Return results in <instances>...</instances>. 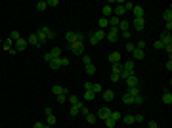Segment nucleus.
<instances>
[{
	"instance_id": "1",
	"label": "nucleus",
	"mask_w": 172,
	"mask_h": 128,
	"mask_svg": "<svg viewBox=\"0 0 172 128\" xmlns=\"http://www.w3.org/2000/svg\"><path fill=\"white\" fill-rule=\"evenodd\" d=\"M36 38H38V44H44L46 40H52V38H55V33L52 31L50 27H40L38 31H36Z\"/></svg>"
},
{
	"instance_id": "2",
	"label": "nucleus",
	"mask_w": 172,
	"mask_h": 128,
	"mask_svg": "<svg viewBox=\"0 0 172 128\" xmlns=\"http://www.w3.org/2000/svg\"><path fill=\"white\" fill-rule=\"evenodd\" d=\"M69 50L73 52L75 55H82L84 54V42H73V44H69Z\"/></svg>"
},
{
	"instance_id": "3",
	"label": "nucleus",
	"mask_w": 172,
	"mask_h": 128,
	"mask_svg": "<svg viewBox=\"0 0 172 128\" xmlns=\"http://www.w3.org/2000/svg\"><path fill=\"white\" fill-rule=\"evenodd\" d=\"M105 38H107L109 42H117L119 40V29L117 27H109V33L105 35Z\"/></svg>"
},
{
	"instance_id": "4",
	"label": "nucleus",
	"mask_w": 172,
	"mask_h": 128,
	"mask_svg": "<svg viewBox=\"0 0 172 128\" xmlns=\"http://www.w3.org/2000/svg\"><path fill=\"white\" fill-rule=\"evenodd\" d=\"M109 115H111V109L109 107H101V109H98V119H101V120H105V119H109Z\"/></svg>"
},
{
	"instance_id": "5",
	"label": "nucleus",
	"mask_w": 172,
	"mask_h": 128,
	"mask_svg": "<svg viewBox=\"0 0 172 128\" xmlns=\"http://www.w3.org/2000/svg\"><path fill=\"white\" fill-rule=\"evenodd\" d=\"M27 46H29V42L25 40V38H19V40H15V48H14V50L15 52H23Z\"/></svg>"
},
{
	"instance_id": "6",
	"label": "nucleus",
	"mask_w": 172,
	"mask_h": 128,
	"mask_svg": "<svg viewBox=\"0 0 172 128\" xmlns=\"http://www.w3.org/2000/svg\"><path fill=\"white\" fill-rule=\"evenodd\" d=\"M132 12H134V17H136V19H144V15H145L144 8H141V6H136V4H134Z\"/></svg>"
},
{
	"instance_id": "7",
	"label": "nucleus",
	"mask_w": 172,
	"mask_h": 128,
	"mask_svg": "<svg viewBox=\"0 0 172 128\" xmlns=\"http://www.w3.org/2000/svg\"><path fill=\"white\" fill-rule=\"evenodd\" d=\"M159 40L163 42L164 46H166V44H172V35H170V33H168V31H164L163 35H161V38H159Z\"/></svg>"
},
{
	"instance_id": "8",
	"label": "nucleus",
	"mask_w": 172,
	"mask_h": 128,
	"mask_svg": "<svg viewBox=\"0 0 172 128\" xmlns=\"http://www.w3.org/2000/svg\"><path fill=\"white\" fill-rule=\"evenodd\" d=\"M109 63L113 65V63H121V52H113V54H109Z\"/></svg>"
},
{
	"instance_id": "9",
	"label": "nucleus",
	"mask_w": 172,
	"mask_h": 128,
	"mask_svg": "<svg viewBox=\"0 0 172 128\" xmlns=\"http://www.w3.org/2000/svg\"><path fill=\"white\" fill-rule=\"evenodd\" d=\"M52 92H54L55 96H67L69 94L67 88H63V86H52Z\"/></svg>"
},
{
	"instance_id": "10",
	"label": "nucleus",
	"mask_w": 172,
	"mask_h": 128,
	"mask_svg": "<svg viewBox=\"0 0 172 128\" xmlns=\"http://www.w3.org/2000/svg\"><path fill=\"white\" fill-rule=\"evenodd\" d=\"M101 96H103V100L109 103V101H113V98H115V92H113V90H103V92H101Z\"/></svg>"
},
{
	"instance_id": "11",
	"label": "nucleus",
	"mask_w": 172,
	"mask_h": 128,
	"mask_svg": "<svg viewBox=\"0 0 172 128\" xmlns=\"http://www.w3.org/2000/svg\"><path fill=\"white\" fill-rule=\"evenodd\" d=\"M132 27L136 29V31H144V27H145V21H144V19H134V23H132Z\"/></svg>"
},
{
	"instance_id": "12",
	"label": "nucleus",
	"mask_w": 172,
	"mask_h": 128,
	"mask_svg": "<svg viewBox=\"0 0 172 128\" xmlns=\"http://www.w3.org/2000/svg\"><path fill=\"white\" fill-rule=\"evenodd\" d=\"M134 67H136L134 60H128V61H124V65H122V69H124V71H130V73H134Z\"/></svg>"
},
{
	"instance_id": "13",
	"label": "nucleus",
	"mask_w": 172,
	"mask_h": 128,
	"mask_svg": "<svg viewBox=\"0 0 172 128\" xmlns=\"http://www.w3.org/2000/svg\"><path fill=\"white\" fill-rule=\"evenodd\" d=\"M65 40H67L69 44H73V42H77V33H73V31L65 33Z\"/></svg>"
},
{
	"instance_id": "14",
	"label": "nucleus",
	"mask_w": 172,
	"mask_h": 128,
	"mask_svg": "<svg viewBox=\"0 0 172 128\" xmlns=\"http://www.w3.org/2000/svg\"><path fill=\"white\" fill-rule=\"evenodd\" d=\"M163 103L164 105H170L172 103V94L168 90H164V94H163Z\"/></svg>"
},
{
	"instance_id": "15",
	"label": "nucleus",
	"mask_w": 172,
	"mask_h": 128,
	"mask_svg": "<svg viewBox=\"0 0 172 128\" xmlns=\"http://www.w3.org/2000/svg\"><path fill=\"white\" fill-rule=\"evenodd\" d=\"M132 55H134V60H144V57H145V52H144V50H138V48H134Z\"/></svg>"
},
{
	"instance_id": "16",
	"label": "nucleus",
	"mask_w": 172,
	"mask_h": 128,
	"mask_svg": "<svg viewBox=\"0 0 172 128\" xmlns=\"http://www.w3.org/2000/svg\"><path fill=\"white\" fill-rule=\"evenodd\" d=\"M92 37H94L96 40L100 42L101 38H105V31H101V29H98V31H94V33H92Z\"/></svg>"
},
{
	"instance_id": "17",
	"label": "nucleus",
	"mask_w": 172,
	"mask_h": 128,
	"mask_svg": "<svg viewBox=\"0 0 172 128\" xmlns=\"http://www.w3.org/2000/svg\"><path fill=\"white\" fill-rule=\"evenodd\" d=\"M126 84H128V88H134V86H138V77H136V75H132L130 78H126Z\"/></svg>"
},
{
	"instance_id": "18",
	"label": "nucleus",
	"mask_w": 172,
	"mask_h": 128,
	"mask_svg": "<svg viewBox=\"0 0 172 128\" xmlns=\"http://www.w3.org/2000/svg\"><path fill=\"white\" fill-rule=\"evenodd\" d=\"M124 12H126V10H124V6H117V8L113 10V14H115V17H121V15H124Z\"/></svg>"
},
{
	"instance_id": "19",
	"label": "nucleus",
	"mask_w": 172,
	"mask_h": 128,
	"mask_svg": "<svg viewBox=\"0 0 172 128\" xmlns=\"http://www.w3.org/2000/svg\"><path fill=\"white\" fill-rule=\"evenodd\" d=\"M98 27H100L101 31H105V29L109 27V21H107V17H101L100 21H98Z\"/></svg>"
},
{
	"instance_id": "20",
	"label": "nucleus",
	"mask_w": 172,
	"mask_h": 128,
	"mask_svg": "<svg viewBox=\"0 0 172 128\" xmlns=\"http://www.w3.org/2000/svg\"><path fill=\"white\" fill-rule=\"evenodd\" d=\"M107 21H109V27H119L121 19H119V17H115V15H111V17H109Z\"/></svg>"
},
{
	"instance_id": "21",
	"label": "nucleus",
	"mask_w": 172,
	"mask_h": 128,
	"mask_svg": "<svg viewBox=\"0 0 172 128\" xmlns=\"http://www.w3.org/2000/svg\"><path fill=\"white\" fill-rule=\"evenodd\" d=\"M101 12H103V17H111V15H113V8H111V6H103V10H101Z\"/></svg>"
},
{
	"instance_id": "22",
	"label": "nucleus",
	"mask_w": 172,
	"mask_h": 128,
	"mask_svg": "<svg viewBox=\"0 0 172 128\" xmlns=\"http://www.w3.org/2000/svg\"><path fill=\"white\" fill-rule=\"evenodd\" d=\"M132 75H136V73H130V71H124V69H122L121 73H119V77H121V80H126V78H130Z\"/></svg>"
},
{
	"instance_id": "23",
	"label": "nucleus",
	"mask_w": 172,
	"mask_h": 128,
	"mask_svg": "<svg viewBox=\"0 0 172 128\" xmlns=\"http://www.w3.org/2000/svg\"><path fill=\"white\" fill-rule=\"evenodd\" d=\"M55 124V117H54V113L52 115H46V126H54Z\"/></svg>"
},
{
	"instance_id": "24",
	"label": "nucleus",
	"mask_w": 172,
	"mask_h": 128,
	"mask_svg": "<svg viewBox=\"0 0 172 128\" xmlns=\"http://www.w3.org/2000/svg\"><path fill=\"white\" fill-rule=\"evenodd\" d=\"M82 98H84V101H92L96 98V94L92 90H88V92H84V96H82Z\"/></svg>"
},
{
	"instance_id": "25",
	"label": "nucleus",
	"mask_w": 172,
	"mask_h": 128,
	"mask_svg": "<svg viewBox=\"0 0 172 128\" xmlns=\"http://www.w3.org/2000/svg\"><path fill=\"white\" fill-rule=\"evenodd\" d=\"M163 17H164V21H166V23H170V21H172V10H170V8H168V10H164Z\"/></svg>"
},
{
	"instance_id": "26",
	"label": "nucleus",
	"mask_w": 172,
	"mask_h": 128,
	"mask_svg": "<svg viewBox=\"0 0 172 128\" xmlns=\"http://www.w3.org/2000/svg\"><path fill=\"white\" fill-rule=\"evenodd\" d=\"M126 94H128V96H132V98H136V96H140V90H138V86H134V88H128Z\"/></svg>"
},
{
	"instance_id": "27",
	"label": "nucleus",
	"mask_w": 172,
	"mask_h": 128,
	"mask_svg": "<svg viewBox=\"0 0 172 128\" xmlns=\"http://www.w3.org/2000/svg\"><path fill=\"white\" fill-rule=\"evenodd\" d=\"M27 42H29L31 46H40V44H38V38H36V35H31V37L27 38Z\"/></svg>"
},
{
	"instance_id": "28",
	"label": "nucleus",
	"mask_w": 172,
	"mask_h": 128,
	"mask_svg": "<svg viewBox=\"0 0 172 128\" xmlns=\"http://www.w3.org/2000/svg\"><path fill=\"white\" fill-rule=\"evenodd\" d=\"M122 103H126V105H132V103H134V98L128 96V94H124V96H122Z\"/></svg>"
},
{
	"instance_id": "29",
	"label": "nucleus",
	"mask_w": 172,
	"mask_h": 128,
	"mask_svg": "<svg viewBox=\"0 0 172 128\" xmlns=\"http://www.w3.org/2000/svg\"><path fill=\"white\" fill-rule=\"evenodd\" d=\"M46 8H48V4H46L44 0H40V2H36V10H38V12H44Z\"/></svg>"
},
{
	"instance_id": "30",
	"label": "nucleus",
	"mask_w": 172,
	"mask_h": 128,
	"mask_svg": "<svg viewBox=\"0 0 172 128\" xmlns=\"http://www.w3.org/2000/svg\"><path fill=\"white\" fill-rule=\"evenodd\" d=\"M50 54H52V57H54V60H58V57H61V48H54Z\"/></svg>"
},
{
	"instance_id": "31",
	"label": "nucleus",
	"mask_w": 172,
	"mask_h": 128,
	"mask_svg": "<svg viewBox=\"0 0 172 128\" xmlns=\"http://www.w3.org/2000/svg\"><path fill=\"white\" fill-rule=\"evenodd\" d=\"M122 71V63H113V67H111V73H121Z\"/></svg>"
},
{
	"instance_id": "32",
	"label": "nucleus",
	"mask_w": 172,
	"mask_h": 128,
	"mask_svg": "<svg viewBox=\"0 0 172 128\" xmlns=\"http://www.w3.org/2000/svg\"><path fill=\"white\" fill-rule=\"evenodd\" d=\"M78 113H80V111H78V105H71V109H69V115H71V117H77Z\"/></svg>"
},
{
	"instance_id": "33",
	"label": "nucleus",
	"mask_w": 172,
	"mask_h": 128,
	"mask_svg": "<svg viewBox=\"0 0 172 128\" xmlns=\"http://www.w3.org/2000/svg\"><path fill=\"white\" fill-rule=\"evenodd\" d=\"M50 67H52V69H59V67H61V61H59V57H58V60H52V61H50Z\"/></svg>"
},
{
	"instance_id": "34",
	"label": "nucleus",
	"mask_w": 172,
	"mask_h": 128,
	"mask_svg": "<svg viewBox=\"0 0 172 128\" xmlns=\"http://www.w3.org/2000/svg\"><path fill=\"white\" fill-rule=\"evenodd\" d=\"M128 27H130V25H128V21H121L119 23V31H128Z\"/></svg>"
},
{
	"instance_id": "35",
	"label": "nucleus",
	"mask_w": 172,
	"mask_h": 128,
	"mask_svg": "<svg viewBox=\"0 0 172 128\" xmlns=\"http://www.w3.org/2000/svg\"><path fill=\"white\" fill-rule=\"evenodd\" d=\"M84 67H86V73H88V75H94V73H96L94 63H88V65H84Z\"/></svg>"
},
{
	"instance_id": "36",
	"label": "nucleus",
	"mask_w": 172,
	"mask_h": 128,
	"mask_svg": "<svg viewBox=\"0 0 172 128\" xmlns=\"http://www.w3.org/2000/svg\"><path fill=\"white\" fill-rule=\"evenodd\" d=\"M92 92H94V94H101L103 88H101V84H92Z\"/></svg>"
},
{
	"instance_id": "37",
	"label": "nucleus",
	"mask_w": 172,
	"mask_h": 128,
	"mask_svg": "<svg viewBox=\"0 0 172 128\" xmlns=\"http://www.w3.org/2000/svg\"><path fill=\"white\" fill-rule=\"evenodd\" d=\"M124 124H134V115H124Z\"/></svg>"
},
{
	"instance_id": "38",
	"label": "nucleus",
	"mask_w": 172,
	"mask_h": 128,
	"mask_svg": "<svg viewBox=\"0 0 172 128\" xmlns=\"http://www.w3.org/2000/svg\"><path fill=\"white\" fill-rule=\"evenodd\" d=\"M12 44H14V40H12V38H6L4 40V50H12Z\"/></svg>"
},
{
	"instance_id": "39",
	"label": "nucleus",
	"mask_w": 172,
	"mask_h": 128,
	"mask_svg": "<svg viewBox=\"0 0 172 128\" xmlns=\"http://www.w3.org/2000/svg\"><path fill=\"white\" fill-rule=\"evenodd\" d=\"M10 38H12V40H19V38H21V35H19V33L17 31H12V33H10Z\"/></svg>"
},
{
	"instance_id": "40",
	"label": "nucleus",
	"mask_w": 172,
	"mask_h": 128,
	"mask_svg": "<svg viewBox=\"0 0 172 128\" xmlns=\"http://www.w3.org/2000/svg\"><path fill=\"white\" fill-rule=\"evenodd\" d=\"M86 120H88L90 124H94L96 120H98V117H96V115H92V113H88V115H86Z\"/></svg>"
},
{
	"instance_id": "41",
	"label": "nucleus",
	"mask_w": 172,
	"mask_h": 128,
	"mask_svg": "<svg viewBox=\"0 0 172 128\" xmlns=\"http://www.w3.org/2000/svg\"><path fill=\"white\" fill-rule=\"evenodd\" d=\"M67 101H69V103H71V105H77V103H78V101H80V100H78L77 96H69V98H67Z\"/></svg>"
},
{
	"instance_id": "42",
	"label": "nucleus",
	"mask_w": 172,
	"mask_h": 128,
	"mask_svg": "<svg viewBox=\"0 0 172 128\" xmlns=\"http://www.w3.org/2000/svg\"><path fill=\"white\" fill-rule=\"evenodd\" d=\"M115 124H117V120H113L111 117H109V119H105V126H107V128H113Z\"/></svg>"
},
{
	"instance_id": "43",
	"label": "nucleus",
	"mask_w": 172,
	"mask_h": 128,
	"mask_svg": "<svg viewBox=\"0 0 172 128\" xmlns=\"http://www.w3.org/2000/svg\"><path fill=\"white\" fill-rule=\"evenodd\" d=\"M109 117H111L113 120H119V119H121V113H119V111H111V115H109Z\"/></svg>"
},
{
	"instance_id": "44",
	"label": "nucleus",
	"mask_w": 172,
	"mask_h": 128,
	"mask_svg": "<svg viewBox=\"0 0 172 128\" xmlns=\"http://www.w3.org/2000/svg\"><path fill=\"white\" fill-rule=\"evenodd\" d=\"M82 63H84V65L92 63V60H90V55H86V54H82Z\"/></svg>"
},
{
	"instance_id": "45",
	"label": "nucleus",
	"mask_w": 172,
	"mask_h": 128,
	"mask_svg": "<svg viewBox=\"0 0 172 128\" xmlns=\"http://www.w3.org/2000/svg\"><path fill=\"white\" fill-rule=\"evenodd\" d=\"M55 100H58V103H59V105H63L65 101H67V96H58Z\"/></svg>"
},
{
	"instance_id": "46",
	"label": "nucleus",
	"mask_w": 172,
	"mask_h": 128,
	"mask_svg": "<svg viewBox=\"0 0 172 128\" xmlns=\"http://www.w3.org/2000/svg\"><path fill=\"white\" fill-rule=\"evenodd\" d=\"M134 122H144V115H134Z\"/></svg>"
},
{
	"instance_id": "47",
	"label": "nucleus",
	"mask_w": 172,
	"mask_h": 128,
	"mask_svg": "<svg viewBox=\"0 0 172 128\" xmlns=\"http://www.w3.org/2000/svg\"><path fill=\"white\" fill-rule=\"evenodd\" d=\"M134 48H136V46L132 44V42H128V44L124 46V50H126V52H134Z\"/></svg>"
},
{
	"instance_id": "48",
	"label": "nucleus",
	"mask_w": 172,
	"mask_h": 128,
	"mask_svg": "<svg viewBox=\"0 0 172 128\" xmlns=\"http://www.w3.org/2000/svg\"><path fill=\"white\" fill-rule=\"evenodd\" d=\"M134 103H136V105H141V103H144V98H141V96H136V98H134Z\"/></svg>"
},
{
	"instance_id": "49",
	"label": "nucleus",
	"mask_w": 172,
	"mask_h": 128,
	"mask_svg": "<svg viewBox=\"0 0 172 128\" xmlns=\"http://www.w3.org/2000/svg\"><path fill=\"white\" fill-rule=\"evenodd\" d=\"M111 80H113V82H117V80H121V77H119V73H111Z\"/></svg>"
},
{
	"instance_id": "50",
	"label": "nucleus",
	"mask_w": 172,
	"mask_h": 128,
	"mask_svg": "<svg viewBox=\"0 0 172 128\" xmlns=\"http://www.w3.org/2000/svg\"><path fill=\"white\" fill-rule=\"evenodd\" d=\"M155 48H157V50H163V48H164V44H163L161 40H157V42H155Z\"/></svg>"
},
{
	"instance_id": "51",
	"label": "nucleus",
	"mask_w": 172,
	"mask_h": 128,
	"mask_svg": "<svg viewBox=\"0 0 172 128\" xmlns=\"http://www.w3.org/2000/svg\"><path fill=\"white\" fill-rule=\"evenodd\" d=\"M44 60H46V63H50V61L54 60V57H52V54H50V52H48V54H44Z\"/></svg>"
},
{
	"instance_id": "52",
	"label": "nucleus",
	"mask_w": 172,
	"mask_h": 128,
	"mask_svg": "<svg viewBox=\"0 0 172 128\" xmlns=\"http://www.w3.org/2000/svg\"><path fill=\"white\" fill-rule=\"evenodd\" d=\"M163 50H166V52H168V57H170V54H172V44H166Z\"/></svg>"
},
{
	"instance_id": "53",
	"label": "nucleus",
	"mask_w": 172,
	"mask_h": 128,
	"mask_svg": "<svg viewBox=\"0 0 172 128\" xmlns=\"http://www.w3.org/2000/svg\"><path fill=\"white\" fill-rule=\"evenodd\" d=\"M147 128H159V124L155 122V120H149V124H147Z\"/></svg>"
},
{
	"instance_id": "54",
	"label": "nucleus",
	"mask_w": 172,
	"mask_h": 128,
	"mask_svg": "<svg viewBox=\"0 0 172 128\" xmlns=\"http://www.w3.org/2000/svg\"><path fill=\"white\" fill-rule=\"evenodd\" d=\"M136 48H138V50H144V48H145V42H144V40H140V42H138V46H136Z\"/></svg>"
},
{
	"instance_id": "55",
	"label": "nucleus",
	"mask_w": 172,
	"mask_h": 128,
	"mask_svg": "<svg viewBox=\"0 0 172 128\" xmlns=\"http://www.w3.org/2000/svg\"><path fill=\"white\" fill-rule=\"evenodd\" d=\"M59 61H61V65H63V67H65V65H69V60H67V57H59Z\"/></svg>"
},
{
	"instance_id": "56",
	"label": "nucleus",
	"mask_w": 172,
	"mask_h": 128,
	"mask_svg": "<svg viewBox=\"0 0 172 128\" xmlns=\"http://www.w3.org/2000/svg\"><path fill=\"white\" fill-rule=\"evenodd\" d=\"M88 90H92V82H84V92H88Z\"/></svg>"
},
{
	"instance_id": "57",
	"label": "nucleus",
	"mask_w": 172,
	"mask_h": 128,
	"mask_svg": "<svg viewBox=\"0 0 172 128\" xmlns=\"http://www.w3.org/2000/svg\"><path fill=\"white\" fill-rule=\"evenodd\" d=\"M46 4H48V6H58L59 2H58V0H48V2H46Z\"/></svg>"
},
{
	"instance_id": "58",
	"label": "nucleus",
	"mask_w": 172,
	"mask_h": 128,
	"mask_svg": "<svg viewBox=\"0 0 172 128\" xmlns=\"http://www.w3.org/2000/svg\"><path fill=\"white\" fill-rule=\"evenodd\" d=\"M122 38H130V31H122Z\"/></svg>"
},
{
	"instance_id": "59",
	"label": "nucleus",
	"mask_w": 172,
	"mask_h": 128,
	"mask_svg": "<svg viewBox=\"0 0 172 128\" xmlns=\"http://www.w3.org/2000/svg\"><path fill=\"white\" fill-rule=\"evenodd\" d=\"M33 128H44V124H42V122H35V124H33Z\"/></svg>"
},
{
	"instance_id": "60",
	"label": "nucleus",
	"mask_w": 172,
	"mask_h": 128,
	"mask_svg": "<svg viewBox=\"0 0 172 128\" xmlns=\"http://www.w3.org/2000/svg\"><path fill=\"white\" fill-rule=\"evenodd\" d=\"M90 44H92V46H96V44H98V40H96V38L92 37V35H90Z\"/></svg>"
},
{
	"instance_id": "61",
	"label": "nucleus",
	"mask_w": 172,
	"mask_h": 128,
	"mask_svg": "<svg viewBox=\"0 0 172 128\" xmlns=\"http://www.w3.org/2000/svg\"><path fill=\"white\" fill-rule=\"evenodd\" d=\"M166 69H168V71H172V60L166 61Z\"/></svg>"
},
{
	"instance_id": "62",
	"label": "nucleus",
	"mask_w": 172,
	"mask_h": 128,
	"mask_svg": "<svg viewBox=\"0 0 172 128\" xmlns=\"http://www.w3.org/2000/svg\"><path fill=\"white\" fill-rule=\"evenodd\" d=\"M44 128H52V126H46V124H44Z\"/></svg>"
}]
</instances>
